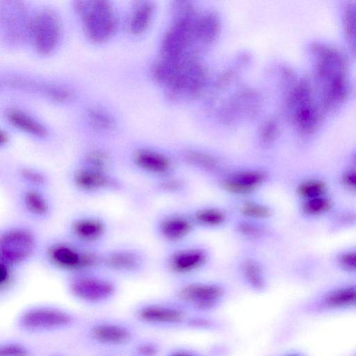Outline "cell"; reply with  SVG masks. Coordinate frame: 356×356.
<instances>
[{"mask_svg": "<svg viewBox=\"0 0 356 356\" xmlns=\"http://www.w3.org/2000/svg\"><path fill=\"white\" fill-rule=\"evenodd\" d=\"M206 71L195 56L165 58L159 70V83L167 98L181 103L197 97L204 88Z\"/></svg>", "mask_w": 356, "mask_h": 356, "instance_id": "1", "label": "cell"}, {"mask_svg": "<svg viewBox=\"0 0 356 356\" xmlns=\"http://www.w3.org/2000/svg\"><path fill=\"white\" fill-rule=\"evenodd\" d=\"M172 22L161 40L162 56L179 58L195 56V23L198 13L188 1H175L172 6Z\"/></svg>", "mask_w": 356, "mask_h": 356, "instance_id": "2", "label": "cell"}, {"mask_svg": "<svg viewBox=\"0 0 356 356\" xmlns=\"http://www.w3.org/2000/svg\"><path fill=\"white\" fill-rule=\"evenodd\" d=\"M79 318L72 311L52 305H35L17 316L16 327L27 334L60 332L74 327Z\"/></svg>", "mask_w": 356, "mask_h": 356, "instance_id": "3", "label": "cell"}, {"mask_svg": "<svg viewBox=\"0 0 356 356\" xmlns=\"http://www.w3.org/2000/svg\"><path fill=\"white\" fill-rule=\"evenodd\" d=\"M67 291L81 304L99 307L115 299L119 285L108 273L102 270L71 275L67 280Z\"/></svg>", "mask_w": 356, "mask_h": 356, "instance_id": "4", "label": "cell"}, {"mask_svg": "<svg viewBox=\"0 0 356 356\" xmlns=\"http://www.w3.org/2000/svg\"><path fill=\"white\" fill-rule=\"evenodd\" d=\"M83 334L90 344L112 351L128 348L138 338L136 330L131 323L106 317L89 321Z\"/></svg>", "mask_w": 356, "mask_h": 356, "instance_id": "5", "label": "cell"}, {"mask_svg": "<svg viewBox=\"0 0 356 356\" xmlns=\"http://www.w3.org/2000/svg\"><path fill=\"white\" fill-rule=\"evenodd\" d=\"M189 314L172 298L142 301L132 310L134 319L141 325L168 330H184Z\"/></svg>", "mask_w": 356, "mask_h": 356, "instance_id": "6", "label": "cell"}, {"mask_svg": "<svg viewBox=\"0 0 356 356\" xmlns=\"http://www.w3.org/2000/svg\"><path fill=\"white\" fill-rule=\"evenodd\" d=\"M101 248H89L74 241H58L47 250L50 263L56 268L74 275L102 270Z\"/></svg>", "mask_w": 356, "mask_h": 356, "instance_id": "7", "label": "cell"}, {"mask_svg": "<svg viewBox=\"0 0 356 356\" xmlns=\"http://www.w3.org/2000/svg\"><path fill=\"white\" fill-rule=\"evenodd\" d=\"M225 295L219 284L184 280L175 288L172 298L190 312L213 314L222 306Z\"/></svg>", "mask_w": 356, "mask_h": 356, "instance_id": "8", "label": "cell"}, {"mask_svg": "<svg viewBox=\"0 0 356 356\" xmlns=\"http://www.w3.org/2000/svg\"><path fill=\"white\" fill-rule=\"evenodd\" d=\"M74 8L81 19L88 38L102 44L109 40L118 27L117 17L111 4L106 1H79Z\"/></svg>", "mask_w": 356, "mask_h": 356, "instance_id": "9", "label": "cell"}, {"mask_svg": "<svg viewBox=\"0 0 356 356\" xmlns=\"http://www.w3.org/2000/svg\"><path fill=\"white\" fill-rule=\"evenodd\" d=\"M355 308V287L346 285L328 290L305 302L298 311L307 316L319 317L350 313Z\"/></svg>", "mask_w": 356, "mask_h": 356, "instance_id": "10", "label": "cell"}, {"mask_svg": "<svg viewBox=\"0 0 356 356\" xmlns=\"http://www.w3.org/2000/svg\"><path fill=\"white\" fill-rule=\"evenodd\" d=\"M73 186L81 193L96 196L122 191L124 183L113 171L79 165L71 175Z\"/></svg>", "mask_w": 356, "mask_h": 356, "instance_id": "11", "label": "cell"}, {"mask_svg": "<svg viewBox=\"0 0 356 356\" xmlns=\"http://www.w3.org/2000/svg\"><path fill=\"white\" fill-rule=\"evenodd\" d=\"M146 253L131 245L113 247L102 252V270L109 274L134 276L147 268Z\"/></svg>", "mask_w": 356, "mask_h": 356, "instance_id": "12", "label": "cell"}, {"mask_svg": "<svg viewBox=\"0 0 356 356\" xmlns=\"http://www.w3.org/2000/svg\"><path fill=\"white\" fill-rule=\"evenodd\" d=\"M207 252L199 246L183 243L171 247L163 259V267L170 276L186 280L206 264Z\"/></svg>", "mask_w": 356, "mask_h": 356, "instance_id": "13", "label": "cell"}, {"mask_svg": "<svg viewBox=\"0 0 356 356\" xmlns=\"http://www.w3.org/2000/svg\"><path fill=\"white\" fill-rule=\"evenodd\" d=\"M195 227L188 212L179 210L163 212L153 224L156 236L170 248L185 243Z\"/></svg>", "mask_w": 356, "mask_h": 356, "instance_id": "14", "label": "cell"}, {"mask_svg": "<svg viewBox=\"0 0 356 356\" xmlns=\"http://www.w3.org/2000/svg\"><path fill=\"white\" fill-rule=\"evenodd\" d=\"M73 241L89 248H100L110 231L109 224L101 215L89 213L75 217L69 225Z\"/></svg>", "mask_w": 356, "mask_h": 356, "instance_id": "15", "label": "cell"}, {"mask_svg": "<svg viewBox=\"0 0 356 356\" xmlns=\"http://www.w3.org/2000/svg\"><path fill=\"white\" fill-rule=\"evenodd\" d=\"M130 160L138 173L152 181L177 172L174 160L165 153L156 149L147 147L135 149Z\"/></svg>", "mask_w": 356, "mask_h": 356, "instance_id": "16", "label": "cell"}, {"mask_svg": "<svg viewBox=\"0 0 356 356\" xmlns=\"http://www.w3.org/2000/svg\"><path fill=\"white\" fill-rule=\"evenodd\" d=\"M35 248L33 234L24 228H13L0 236V260L8 265L28 259Z\"/></svg>", "mask_w": 356, "mask_h": 356, "instance_id": "17", "label": "cell"}, {"mask_svg": "<svg viewBox=\"0 0 356 356\" xmlns=\"http://www.w3.org/2000/svg\"><path fill=\"white\" fill-rule=\"evenodd\" d=\"M32 31L37 50L42 54H49L56 48L59 42L60 24L54 13L45 11L36 17Z\"/></svg>", "mask_w": 356, "mask_h": 356, "instance_id": "18", "label": "cell"}, {"mask_svg": "<svg viewBox=\"0 0 356 356\" xmlns=\"http://www.w3.org/2000/svg\"><path fill=\"white\" fill-rule=\"evenodd\" d=\"M220 29L217 14L211 10L198 13L195 23V42L198 51L211 44Z\"/></svg>", "mask_w": 356, "mask_h": 356, "instance_id": "19", "label": "cell"}, {"mask_svg": "<svg viewBox=\"0 0 356 356\" xmlns=\"http://www.w3.org/2000/svg\"><path fill=\"white\" fill-rule=\"evenodd\" d=\"M155 9L154 3L149 1H138L134 6L129 22L131 33L140 35L148 29Z\"/></svg>", "mask_w": 356, "mask_h": 356, "instance_id": "20", "label": "cell"}, {"mask_svg": "<svg viewBox=\"0 0 356 356\" xmlns=\"http://www.w3.org/2000/svg\"><path fill=\"white\" fill-rule=\"evenodd\" d=\"M179 158L186 165L205 172H213L219 166L216 157L198 149H182L179 152Z\"/></svg>", "mask_w": 356, "mask_h": 356, "instance_id": "21", "label": "cell"}, {"mask_svg": "<svg viewBox=\"0 0 356 356\" xmlns=\"http://www.w3.org/2000/svg\"><path fill=\"white\" fill-rule=\"evenodd\" d=\"M224 329V323L213 314L193 312H190L184 327L186 330L202 332H218Z\"/></svg>", "mask_w": 356, "mask_h": 356, "instance_id": "22", "label": "cell"}, {"mask_svg": "<svg viewBox=\"0 0 356 356\" xmlns=\"http://www.w3.org/2000/svg\"><path fill=\"white\" fill-rule=\"evenodd\" d=\"M154 191L168 196H181L186 191L188 184L184 176L178 172L152 181Z\"/></svg>", "mask_w": 356, "mask_h": 356, "instance_id": "23", "label": "cell"}, {"mask_svg": "<svg viewBox=\"0 0 356 356\" xmlns=\"http://www.w3.org/2000/svg\"><path fill=\"white\" fill-rule=\"evenodd\" d=\"M188 213L195 227H216L221 225L225 218L221 211L212 207L197 208Z\"/></svg>", "mask_w": 356, "mask_h": 356, "instance_id": "24", "label": "cell"}, {"mask_svg": "<svg viewBox=\"0 0 356 356\" xmlns=\"http://www.w3.org/2000/svg\"><path fill=\"white\" fill-rule=\"evenodd\" d=\"M80 164L93 168L113 171V159L111 153L100 148L91 149L87 151L84 154Z\"/></svg>", "mask_w": 356, "mask_h": 356, "instance_id": "25", "label": "cell"}, {"mask_svg": "<svg viewBox=\"0 0 356 356\" xmlns=\"http://www.w3.org/2000/svg\"><path fill=\"white\" fill-rule=\"evenodd\" d=\"M9 120L17 127L38 136H44L46 130L38 122L23 112L11 110L8 112Z\"/></svg>", "mask_w": 356, "mask_h": 356, "instance_id": "26", "label": "cell"}, {"mask_svg": "<svg viewBox=\"0 0 356 356\" xmlns=\"http://www.w3.org/2000/svg\"><path fill=\"white\" fill-rule=\"evenodd\" d=\"M89 124L94 128L111 131L115 129L117 122L114 117L107 111L99 107H90L86 111Z\"/></svg>", "mask_w": 356, "mask_h": 356, "instance_id": "27", "label": "cell"}, {"mask_svg": "<svg viewBox=\"0 0 356 356\" xmlns=\"http://www.w3.org/2000/svg\"><path fill=\"white\" fill-rule=\"evenodd\" d=\"M23 202L26 209L31 214L42 217L49 211V204L42 193L34 189L25 192Z\"/></svg>", "mask_w": 356, "mask_h": 356, "instance_id": "28", "label": "cell"}, {"mask_svg": "<svg viewBox=\"0 0 356 356\" xmlns=\"http://www.w3.org/2000/svg\"><path fill=\"white\" fill-rule=\"evenodd\" d=\"M129 356H162L161 344L152 339H138L128 348Z\"/></svg>", "mask_w": 356, "mask_h": 356, "instance_id": "29", "label": "cell"}, {"mask_svg": "<svg viewBox=\"0 0 356 356\" xmlns=\"http://www.w3.org/2000/svg\"><path fill=\"white\" fill-rule=\"evenodd\" d=\"M246 284L252 290L260 292L266 287V280L260 267L254 261H246L243 267Z\"/></svg>", "mask_w": 356, "mask_h": 356, "instance_id": "30", "label": "cell"}, {"mask_svg": "<svg viewBox=\"0 0 356 356\" xmlns=\"http://www.w3.org/2000/svg\"><path fill=\"white\" fill-rule=\"evenodd\" d=\"M32 348L26 343L18 340L0 341V356H33Z\"/></svg>", "mask_w": 356, "mask_h": 356, "instance_id": "31", "label": "cell"}, {"mask_svg": "<svg viewBox=\"0 0 356 356\" xmlns=\"http://www.w3.org/2000/svg\"><path fill=\"white\" fill-rule=\"evenodd\" d=\"M265 177L266 175L259 171H241L231 177L232 179L252 191L260 184L265 179Z\"/></svg>", "mask_w": 356, "mask_h": 356, "instance_id": "32", "label": "cell"}, {"mask_svg": "<svg viewBox=\"0 0 356 356\" xmlns=\"http://www.w3.org/2000/svg\"><path fill=\"white\" fill-rule=\"evenodd\" d=\"M325 191V185L321 181L310 180L305 181L298 187V193L307 199L317 197Z\"/></svg>", "mask_w": 356, "mask_h": 356, "instance_id": "33", "label": "cell"}, {"mask_svg": "<svg viewBox=\"0 0 356 356\" xmlns=\"http://www.w3.org/2000/svg\"><path fill=\"white\" fill-rule=\"evenodd\" d=\"M331 207L330 200L321 196L308 199L304 204V211L309 215H318L328 211Z\"/></svg>", "mask_w": 356, "mask_h": 356, "instance_id": "34", "label": "cell"}, {"mask_svg": "<svg viewBox=\"0 0 356 356\" xmlns=\"http://www.w3.org/2000/svg\"><path fill=\"white\" fill-rule=\"evenodd\" d=\"M277 124L271 120L264 123L260 131V140L264 145L271 144L277 134Z\"/></svg>", "mask_w": 356, "mask_h": 356, "instance_id": "35", "label": "cell"}, {"mask_svg": "<svg viewBox=\"0 0 356 356\" xmlns=\"http://www.w3.org/2000/svg\"><path fill=\"white\" fill-rule=\"evenodd\" d=\"M242 213L252 218H265L270 215L271 211L266 206L255 203H248L244 204L242 207Z\"/></svg>", "mask_w": 356, "mask_h": 356, "instance_id": "36", "label": "cell"}, {"mask_svg": "<svg viewBox=\"0 0 356 356\" xmlns=\"http://www.w3.org/2000/svg\"><path fill=\"white\" fill-rule=\"evenodd\" d=\"M162 356H207L203 353L195 348L177 346L165 351Z\"/></svg>", "mask_w": 356, "mask_h": 356, "instance_id": "37", "label": "cell"}, {"mask_svg": "<svg viewBox=\"0 0 356 356\" xmlns=\"http://www.w3.org/2000/svg\"><path fill=\"white\" fill-rule=\"evenodd\" d=\"M20 175L24 181L33 185H42L46 181L44 174L33 169H23L21 170Z\"/></svg>", "mask_w": 356, "mask_h": 356, "instance_id": "38", "label": "cell"}, {"mask_svg": "<svg viewBox=\"0 0 356 356\" xmlns=\"http://www.w3.org/2000/svg\"><path fill=\"white\" fill-rule=\"evenodd\" d=\"M220 186L224 190L236 194H245L252 191L231 177L221 181Z\"/></svg>", "mask_w": 356, "mask_h": 356, "instance_id": "39", "label": "cell"}, {"mask_svg": "<svg viewBox=\"0 0 356 356\" xmlns=\"http://www.w3.org/2000/svg\"><path fill=\"white\" fill-rule=\"evenodd\" d=\"M344 24L346 34L349 40L354 38L355 31V8L354 6L348 7L347 11H345Z\"/></svg>", "mask_w": 356, "mask_h": 356, "instance_id": "40", "label": "cell"}, {"mask_svg": "<svg viewBox=\"0 0 356 356\" xmlns=\"http://www.w3.org/2000/svg\"><path fill=\"white\" fill-rule=\"evenodd\" d=\"M339 264L346 270H354L355 269L356 257L355 252H344L339 257Z\"/></svg>", "mask_w": 356, "mask_h": 356, "instance_id": "41", "label": "cell"}, {"mask_svg": "<svg viewBox=\"0 0 356 356\" xmlns=\"http://www.w3.org/2000/svg\"><path fill=\"white\" fill-rule=\"evenodd\" d=\"M11 281V272L8 265L0 260V291L5 289Z\"/></svg>", "mask_w": 356, "mask_h": 356, "instance_id": "42", "label": "cell"}, {"mask_svg": "<svg viewBox=\"0 0 356 356\" xmlns=\"http://www.w3.org/2000/svg\"><path fill=\"white\" fill-rule=\"evenodd\" d=\"M273 356H309V355L300 348H292L280 351Z\"/></svg>", "mask_w": 356, "mask_h": 356, "instance_id": "43", "label": "cell"}, {"mask_svg": "<svg viewBox=\"0 0 356 356\" xmlns=\"http://www.w3.org/2000/svg\"><path fill=\"white\" fill-rule=\"evenodd\" d=\"M343 182L346 187L354 190L356 184L355 173L354 172L346 173L343 177Z\"/></svg>", "mask_w": 356, "mask_h": 356, "instance_id": "44", "label": "cell"}, {"mask_svg": "<svg viewBox=\"0 0 356 356\" xmlns=\"http://www.w3.org/2000/svg\"><path fill=\"white\" fill-rule=\"evenodd\" d=\"M239 230L243 234L252 236L256 234L258 232L257 229L250 224H241L239 225Z\"/></svg>", "mask_w": 356, "mask_h": 356, "instance_id": "45", "label": "cell"}, {"mask_svg": "<svg viewBox=\"0 0 356 356\" xmlns=\"http://www.w3.org/2000/svg\"><path fill=\"white\" fill-rule=\"evenodd\" d=\"M7 140V136L0 131V145L4 144Z\"/></svg>", "mask_w": 356, "mask_h": 356, "instance_id": "46", "label": "cell"}, {"mask_svg": "<svg viewBox=\"0 0 356 356\" xmlns=\"http://www.w3.org/2000/svg\"><path fill=\"white\" fill-rule=\"evenodd\" d=\"M48 356H66L65 355L61 353H52L49 354Z\"/></svg>", "mask_w": 356, "mask_h": 356, "instance_id": "47", "label": "cell"}]
</instances>
